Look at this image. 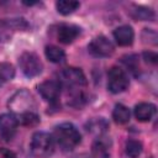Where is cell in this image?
I'll return each mask as SVG.
<instances>
[{
    "mask_svg": "<svg viewBox=\"0 0 158 158\" xmlns=\"http://www.w3.org/2000/svg\"><path fill=\"white\" fill-rule=\"evenodd\" d=\"M52 137L54 143H57L59 148L65 152L74 149L81 141L80 132L70 122H64L56 126Z\"/></svg>",
    "mask_w": 158,
    "mask_h": 158,
    "instance_id": "6da1fadb",
    "label": "cell"
},
{
    "mask_svg": "<svg viewBox=\"0 0 158 158\" xmlns=\"http://www.w3.org/2000/svg\"><path fill=\"white\" fill-rule=\"evenodd\" d=\"M7 105H9L11 114H14L16 117H19L26 112H32L36 109V102L33 100V96L26 89H22V90H19L17 93H15L10 98Z\"/></svg>",
    "mask_w": 158,
    "mask_h": 158,
    "instance_id": "7a4b0ae2",
    "label": "cell"
},
{
    "mask_svg": "<svg viewBox=\"0 0 158 158\" xmlns=\"http://www.w3.org/2000/svg\"><path fill=\"white\" fill-rule=\"evenodd\" d=\"M59 84L65 86L68 90H77L86 85V78L81 69L75 67H67L62 69L58 74Z\"/></svg>",
    "mask_w": 158,
    "mask_h": 158,
    "instance_id": "3957f363",
    "label": "cell"
},
{
    "mask_svg": "<svg viewBox=\"0 0 158 158\" xmlns=\"http://www.w3.org/2000/svg\"><path fill=\"white\" fill-rule=\"evenodd\" d=\"M31 152L36 157H47L52 154L54 148L53 137L47 132H36L31 139Z\"/></svg>",
    "mask_w": 158,
    "mask_h": 158,
    "instance_id": "277c9868",
    "label": "cell"
},
{
    "mask_svg": "<svg viewBox=\"0 0 158 158\" xmlns=\"http://www.w3.org/2000/svg\"><path fill=\"white\" fill-rule=\"evenodd\" d=\"M19 65L27 78H35L42 73L43 64L40 57L33 52H25L19 58Z\"/></svg>",
    "mask_w": 158,
    "mask_h": 158,
    "instance_id": "5b68a950",
    "label": "cell"
},
{
    "mask_svg": "<svg viewBox=\"0 0 158 158\" xmlns=\"http://www.w3.org/2000/svg\"><path fill=\"white\" fill-rule=\"evenodd\" d=\"M130 85L128 77L126 72L118 67L110 68L107 73V89L112 94H118L125 91Z\"/></svg>",
    "mask_w": 158,
    "mask_h": 158,
    "instance_id": "8992f818",
    "label": "cell"
},
{
    "mask_svg": "<svg viewBox=\"0 0 158 158\" xmlns=\"http://www.w3.org/2000/svg\"><path fill=\"white\" fill-rule=\"evenodd\" d=\"M88 49H89V52L94 57L105 58V57H110L114 53L115 47H114L112 42L107 37H105V36H98V37H95L89 43Z\"/></svg>",
    "mask_w": 158,
    "mask_h": 158,
    "instance_id": "52a82bcc",
    "label": "cell"
},
{
    "mask_svg": "<svg viewBox=\"0 0 158 158\" xmlns=\"http://www.w3.org/2000/svg\"><path fill=\"white\" fill-rule=\"evenodd\" d=\"M60 89H62V85L59 84V81L58 80H52V79L44 80L37 86V90L41 94V96L46 101H48L53 105L57 104V101L59 99Z\"/></svg>",
    "mask_w": 158,
    "mask_h": 158,
    "instance_id": "ba28073f",
    "label": "cell"
},
{
    "mask_svg": "<svg viewBox=\"0 0 158 158\" xmlns=\"http://www.w3.org/2000/svg\"><path fill=\"white\" fill-rule=\"evenodd\" d=\"M19 126V118L9 112L0 115V136L5 139H11L16 132V128Z\"/></svg>",
    "mask_w": 158,
    "mask_h": 158,
    "instance_id": "9c48e42d",
    "label": "cell"
},
{
    "mask_svg": "<svg viewBox=\"0 0 158 158\" xmlns=\"http://www.w3.org/2000/svg\"><path fill=\"white\" fill-rule=\"evenodd\" d=\"M80 35V28L75 25H60L57 31V38L60 43L69 44Z\"/></svg>",
    "mask_w": 158,
    "mask_h": 158,
    "instance_id": "30bf717a",
    "label": "cell"
},
{
    "mask_svg": "<svg viewBox=\"0 0 158 158\" xmlns=\"http://www.w3.org/2000/svg\"><path fill=\"white\" fill-rule=\"evenodd\" d=\"M27 23L23 19H11V20H2L0 21V40L5 41L10 36V30H21L26 28Z\"/></svg>",
    "mask_w": 158,
    "mask_h": 158,
    "instance_id": "8fae6325",
    "label": "cell"
},
{
    "mask_svg": "<svg viewBox=\"0 0 158 158\" xmlns=\"http://www.w3.org/2000/svg\"><path fill=\"white\" fill-rule=\"evenodd\" d=\"M114 38H115V41H116V43L118 46L126 47V46L132 44L133 38H135V32H133L131 26L122 25V26L117 27L114 31Z\"/></svg>",
    "mask_w": 158,
    "mask_h": 158,
    "instance_id": "7c38bea8",
    "label": "cell"
},
{
    "mask_svg": "<svg viewBox=\"0 0 158 158\" xmlns=\"http://www.w3.org/2000/svg\"><path fill=\"white\" fill-rule=\"evenodd\" d=\"M133 114H135V117L141 121V122H147L149 121L154 114H156V106L151 102H139L135 106V110H133Z\"/></svg>",
    "mask_w": 158,
    "mask_h": 158,
    "instance_id": "4fadbf2b",
    "label": "cell"
},
{
    "mask_svg": "<svg viewBox=\"0 0 158 158\" xmlns=\"http://www.w3.org/2000/svg\"><path fill=\"white\" fill-rule=\"evenodd\" d=\"M106 137H99L93 144V157L94 158H109L110 157V139Z\"/></svg>",
    "mask_w": 158,
    "mask_h": 158,
    "instance_id": "5bb4252c",
    "label": "cell"
},
{
    "mask_svg": "<svg viewBox=\"0 0 158 158\" xmlns=\"http://www.w3.org/2000/svg\"><path fill=\"white\" fill-rule=\"evenodd\" d=\"M130 117H131V112H130L127 106H125L122 104H116L115 105V109L112 111V118L116 123L125 125L130 121Z\"/></svg>",
    "mask_w": 158,
    "mask_h": 158,
    "instance_id": "9a60e30c",
    "label": "cell"
},
{
    "mask_svg": "<svg viewBox=\"0 0 158 158\" xmlns=\"http://www.w3.org/2000/svg\"><path fill=\"white\" fill-rule=\"evenodd\" d=\"M109 128V123L102 117H94L86 123V130L95 135H102Z\"/></svg>",
    "mask_w": 158,
    "mask_h": 158,
    "instance_id": "2e32d148",
    "label": "cell"
},
{
    "mask_svg": "<svg viewBox=\"0 0 158 158\" xmlns=\"http://www.w3.org/2000/svg\"><path fill=\"white\" fill-rule=\"evenodd\" d=\"M44 54L52 63H63L65 60V52L57 46H47L44 49Z\"/></svg>",
    "mask_w": 158,
    "mask_h": 158,
    "instance_id": "e0dca14e",
    "label": "cell"
},
{
    "mask_svg": "<svg viewBox=\"0 0 158 158\" xmlns=\"http://www.w3.org/2000/svg\"><path fill=\"white\" fill-rule=\"evenodd\" d=\"M56 6H57V10L59 14L69 15V14H73L80 6V4H79V1H74V0H59V1H57Z\"/></svg>",
    "mask_w": 158,
    "mask_h": 158,
    "instance_id": "ac0fdd59",
    "label": "cell"
},
{
    "mask_svg": "<svg viewBox=\"0 0 158 158\" xmlns=\"http://www.w3.org/2000/svg\"><path fill=\"white\" fill-rule=\"evenodd\" d=\"M125 152L128 158H138L142 153V143L137 139H128L125 146Z\"/></svg>",
    "mask_w": 158,
    "mask_h": 158,
    "instance_id": "d6986e66",
    "label": "cell"
},
{
    "mask_svg": "<svg viewBox=\"0 0 158 158\" xmlns=\"http://www.w3.org/2000/svg\"><path fill=\"white\" fill-rule=\"evenodd\" d=\"M132 15L135 19L141 20V21H153L156 17L152 9L143 7V6H136L135 10H132Z\"/></svg>",
    "mask_w": 158,
    "mask_h": 158,
    "instance_id": "ffe728a7",
    "label": "cell"
},
{
    "mask_svg": "<svg viewBox=\"0 0 158 158\" xmlns=\"http://www.w3.org/2000/svg\"><path fill=\"white\" fill-rule=\"evenodd\" d=\"M15 77V68L10 63H1L0 64V80L1 83L9 81Z\"/></svg>",
    "mask_w": 158,
    "mask_h": 158,
    "instance_id": "44dd1931",
    "label": "cell"
},
{
    "mask_svg": "<svg viewBox=\"0 0 158 158\" xmlns=\"http://www.w3.org/2000/svg\"><path fill=\"white\" fill-rule=\"evenodd\" d=\"M17 118H19V123H21L23 126H36L40 122V117L36 114V111L26 112V114L19 116Z\"/></svg>",
    "mask_w": 158,
    "mask_h": 158,
    "instance_id": "7402d4cb",
    "label": "cell"
},
{
    "mask_svg": "<svg viewBox=\"0 0 158 158\" xmlns=\"http://www.w3.org/2000/svg\"><path fill=\"white\" fill-rule=\"evenodd\" d=\"M143 57H144L146 62H151V63H153V64H156V63H157V59H158L157 54L153 53V52H144V53H143Z\"/></svg>",
    "mask_w": 158,
    "mask_h": 158,
    "instance_id": "603a6c76",
    "label": "cell"
},
{
    "mask_svg": "<svg viewBox=\"0 0 158 158\" xmlns=\"http://www.w3.org/2000/svg\"><path fill=\"white\" fill-rule=\"evenodd\" d=\"M0 158H16V154L7 148H0Z\"/></svg>",
    "mask_w": 158,
    "mask_h": 158,
    "instance_id": "cb8c5ba5",
    "label": "cell"
},
{
    "mask_svg": "<svg viewBox=\"0 0 158 158\" xmlns=\"http://www.w3.org/2000/svg\"><path fill=\"white\" fill-rule=\"evenodd\" d=\"M73 158H94V157L93 156H89V154H78V156H75Z\"/></svg>",
    "mask_w": 158,
    "mask_h": 158,
    "instance_id": "d4e9b609",
    "label": "cell"
},
{
    "mask_svg": "<svg viewBox=\"0 0 158 158\" xmlns=\"http://www.w3.org/2000/svg\"><path fill=\"white\" fill-rule=\"evenodd\" d=\"M1 84H2V83H1V80H0V85H1Z\"/></svg>",
    "mask_w": 158,
    "mask_h": 158,
    "instance_id": "484cf974",
    "label": "cell"
}]
</instances>
